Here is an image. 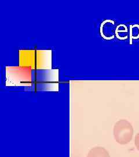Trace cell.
<instances>
[{"instance_id": "cell-1", "label": "cell", "mask_w": 139, "mask_h": 157, "mask_svg": "<svg viewBox=\"0 0 139 157\" xmlns=\"http://www.w3.org/2000/svg\"><path fill=\"white\" fill-rule=\"evenodd\" d=\"M114 139L119 144H127L133 138L134 129L127 120L121 119L115 124L113 129Z\"/></svg>"}, {"instance_id": "cell-2", "label": "cell", "mask_w": 139, "mask_h": 157, "mask_svg": "<svg viewBox=\"0 0 139 157\" xmlns=\"http://www.w3.org/2000/svg\"><path fill=\"white\" fill-rule=\"evenodd\" d=\"M117 26L115 23L111 19H107L101 23L100 33L101 37L107 40L114 39Z\"/></svg>"}, {"instance_id": "cell-3", "label": "cell", "mask_w": 139, "mask_h": 157, "mask_svg": "<svg viewBox=\"0 0 139 157\" xmlns=\"http://www.w3.org/2000/svg\"><path fill=\"white\" fill-rule=\"evenodd\" d=\"M86 157H110V155L104 147H95L89 151Z\"/></svg>"}, {"instance_id": "cell-4", "label": "cell", "mask_w": 139, "mask_h": 157, "mask_svg": "<svg viewBox=\"0 0 139 157\" xmlns=\"http://www.w3.org/2000/svg\"><path fill=\"white\" fill-rule=\"evenodd\" d=\"M129 34L128 27L123 24L119 25L117 26L115 31V36L117 39L125 40L127 39Z\"/></svg>"}, {"instance_id": "cell-5", "label": "cell", "mask_w": 139, "mask_h": 157, "mask_svg": "<svg viewBox=\"0 0 139 157\" xmlns=\"http://www.w3.org/2000/svg\"><path fill=\"white\" fill-rule=\"evenodd\" d=\"M130 44H132V40H137L139 39V25H133L130 26Z\"/></svg>"}, {"instance_id": "cell-6", "label": "cell", "mask_w": 139, "mask_h": 157, "mask_svg": "<svg viewBox=\"0 0 139 157\" xmlns=\"http://www.w3.org/2000/svg\"><path fill=\"white\" fill-rule=\"evenodd\" d=\"M134 143H135V146L136 147L137 149L139 151V132L137 133L135 136Z\"/></svg>"}]
</instances>
